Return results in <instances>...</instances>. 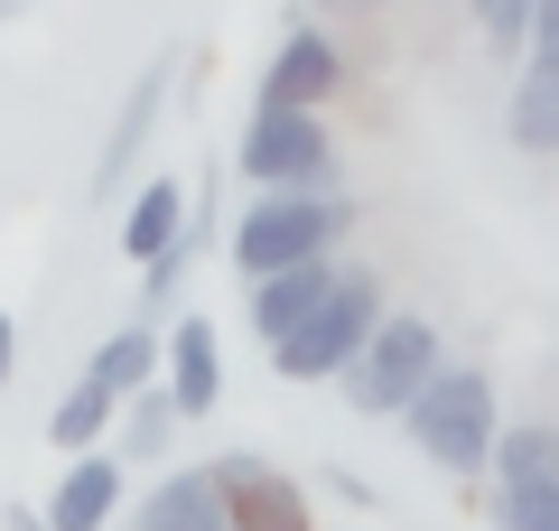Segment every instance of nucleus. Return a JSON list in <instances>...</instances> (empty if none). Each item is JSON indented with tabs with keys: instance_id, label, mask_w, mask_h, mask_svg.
Listing matches in <instances>:
<instances>
[{
	"instance_id": "1",
	"label": "nucleus",
	"mask_w": 559,
	"mask_h": 531,
	"mask_svg": "<svg viewBox=\"0 0 559 531\" xmlns=\"http://www.w3.org/2000/svg\"><path fill=\"white\" fill-rule=\"evenodd\" d=\"M345 243H355V197L345 187H326V197H242L234 234H224V261L252 290V280L299 271V261H336Z\"/></svg>"
},
{
	"instance_id": "2",
	"label": "nucleus",
	"mask_w": 559,
	"mask_h": 531,
	"mask_svg": "<svg viewBox=\"0 0 559 531\" xmlns=\"http://www.w3.org/2000/svg\"><path fill=\"white\" fill-rule=\"evenodd\" d=\"M401 429H411V448L429 457L439 475H495V438H503V392L485 364H439L429 374V392L401 411Z\"/></svg>"
},
{
	"instance_id": "3",
	"label": "nucleus",
	"mask_w": 559,
	"mask_h": 531,
	"mask_svg": "<svg viewBox=\"0 0 559 531\" xmlns=\"http://www.w3.org/2000/svg\"><path fill=\"white\" fill-rule=\"evenodd\" d=\"M234 177L252 187V197H326V187H345V158H336L326 113L252 103L242 131H234Z\"/></svg>"
},
{
	"instance_id": "4",
	"label": "nucleus",
	"mask_w": 559,
	"mask_h": 531,
	"mask_svg": "<svg viewBox=\"0 0 559 531\" xmlns=\"http://www.w3.org/2000/svg\"><path fill=\"white\" fill-rule=\"evenodd\" d=\"M382 317H392V298H382V271L345 252V271H336V290H326V308L308 317L299 335H280V345H271V374H280V382H336L345 364L373 345Z\"/></svg>"
},
{
	"instance_id": "5",
	"label": "nucleus",
	"mask_w": 559,
	"mask_h": 531,
	"mask_svg": "<svg viewBox=\"0 0 559 531\" xmlns=\"http://www.w3.org/2000/svg\"><path fill=\"white\" fill-rule=\"evenodd\" d=\"M448 364V335H439V317H419V308H392L373 327V345L355 354L336 374V392H345V411H364V420H401L419 392H429V374Z\"/></svg>"
},
{
	"instance_id": "6",
	"label": "nucleus",
	"mask_w": 559,
	"mask_h": 531,
	"mask_svg": "<svg viewBox=\"0 0 559 531\" xmlns=\"http://www.w3.org/2000/svg\"><path fill=\"white\" fill-rule=\"evenodd\" d=\"M336 94H345V38H336V28H318V20L280 28V47H271V66H261V94H252V103H280V113H326Z\"/></svg>"
},
{
	"instance_id": "7",
	"label": "nucleus",
	"mask_w": 559,
	"mask_h": 531,
	"mask_svg": "<svg viewBox=\"0 0 559 531\" xmlns=\"http://www.w3.org/2000/svg\"><path fill=\"white\" fill-rule=\"evenodd\" d=\"M205 467H215V485H224V512H234V531H318V512H308L299 475H280L271 457L224 448V457H205Z\"/></svg>"
},
{
	"instance_id": "8",
	"label": "nucleus",
	"mask_w": 559,
	"mask_h": 531,
	"mask_svg": "<svg viewBox=\"0 0 559 531\" xmlns=\"http://www.w3.org/2000/svg\"><path fill=\"white\" fill-rule=\"evenodd\" d=\"M168 84H178V57H150L131 75V94H121L112 131H103V150H94V197H112L121 177L140 168V150H150V131H159V113H168Z\"/></svg>"
},
{
	"instance_id": "9",
	"label": "nucleus",
	"mask_w": 559,
	"mask_h": 531,
	"mask_svg": "<svg viewBox=\"0 0 559 531\" xmlns=\"http://www.w3.org/2000/svg\"><path fill=\"white\" fill-rule=\"evenodd\" d=\"M187 224H197V205H187V177H178V168L140 177L131 205H121V252H131V271H159L168 252H187Z\"/></svg>"
},
{
	"instance_id": "10",
	"label": "nucleus",
	"mask_w": 559,
	"mask_h": 531,
	"mask_svg": "<svg viewBox=\"0 0 559 531\" xmlns=\"http://www.w3.org/2000/svg\"><path fill=\"white\" fill-rule=\"evenodd\" d=\"M336 271H345V252H336V261H299V271H271V280H252V290H242V327L261 335V354H271L280 335H299L308 317L326 308Z\"/></svg>"
},
{
	"instance_id": "11",
	"label": "nucleus",
	"mask_w": 559,
	"mask_h": 531,
	"mask_svg": "<svg viewBox=\"0 0 559 531\" xmlns=\"http://www.w3.org/2000/svg\"><path fill=\"white\" fill-rule=\"evenodd\" d=\"M159 392L178 401V420H205V411L224 401V345H215V317H197V308L168 317V374H159Z\"/></svg>"
},
{
	"instance_id": "12",
	"label": "nucleus",
	"mask_w": 559,
	"mask_h": 531,
	"mask_svg": "<svg viewBox=\"0 0 559 531\" xmlns=\"http://www.w3.org/2000/svg\"><path fill=\"white\" fill-rule=\"evenodd\" d=\"M121 475H131V467H121L112 448L66 457V475L47 485V504H38L47 531H112V522H121Z\"/></svg>"
},
{
	"instance_id": "13",
	"label": "nucleus",
	"mask_w": 559,
	"mask_h": 531,
	"mask_svg": "<svg viewBox=\"0 0 559 531\" xmlns=\"http://www.w3.org/2000/svg\"><path fill=\"white\" fill-rule=\"evenodd\" d=\"M131 531H234L215 467H168V475H150V494L131 504Z\"/></svg>"
},
{
	"instance_id": "14",
	"label": "nucleus",
	"mask_w": 559,
	"mask_h": 531,
	"mask_svg": "<svg viewBox=\"0 0 559 531\" xmlns=\"http://www.w3.org/2000/svg\"><path fill=\"white\" fill-rule=\"evenodd\" d=\"M84 374L103 382V392H159V374H168V327H150V317H131V327H112L94 354H84Z\"/></svg>"
},
{
	"instance_id": "15",
	"label": "nucleus",
	"mask_w": 559,
	"mask_h": 531,
	"mask_svg": "<svg viewBox=\"0 0 559 531\" xmlns=\"http://www.w3.org/2000/svg\"><path fill=\"white\" fill-rule=\"evenodd\" d=\"M112 420H121V392H103L94 374H75L66 401L47 411V448L57 457H94V448H112Z\"/></svg>"
},
{
	"instance_id": "16",
	"label": "nucleus",
	"mask_w": 559,
	"mask_h": 531,
	"mask_svg": "<svg viewBox=\"0 0 559 531\" xmlns=\"http://www.w3.org/2000/svg\"><path fill=\"white\" fill-rule=\"evenodd\" d=\"M503 140L522 158H559V75H532L522 66L513 94H503Z\"/></svg>"
},
{
	"instance_id": "17",
	"label": "nucleus",
	"mask_w": 559,
	"mask_h": 531,
	"mask_svg": "<svg viewBox=\"0 0 559 531\" xmlns=\"http://www.w3.org/2000/svg\"><path fill=\"white\" fill-rule=\"evenodd\" d=\"M485 485H559V429L550 420H503Z\"/></svg>"
},
{
	"instance_id": "18",
	"label": "nucleus",
	"mask_w": 559,
	"mask_h": 531,
	"mask_svg": "<svg viewBox=\"0 0 559 531\" xmlns=\"http://www.w3.org/2000/svg\"><path fill=\"white\" fill-rule=\"evenodd\" d=\"M168 438H178V401L168 392H131L121 401V420H112V457L121 467H159Z\"/></svg>"
},
{
	"instance_id": "19",
	"label": "nucleus",
	"mask_w": 559,
	"mask_h": 531,
	"mask_svg": "<svg viewBox=\"0 0 559 531\" xmlns=\"http://www.w3.org/2000/svg\"><path fill=\"white\" fill-rule=\"evenodd\" d=\"M466 28H476L485 57L522 66V47H532V0H466Z\"/></svg>"
},
{
	"instance_id": "20",
	"label": "nucleus",
	"mask_w": 559,
	"mask_h": 531,
	"mask_svg": "<svg viewBox=\"0 0 559 531\" xmlns=\"http://www.w3.org/2000/svg\"><path fill=\"white\" fill-rule=\"evenodd\" d=\"M485 522L495 531H559V485H495Z\"/></svg>"
},
{
	"instance_id": "21",
	"label": "nucleus",
	"mask_w": 559,
	"mask_h": 531,
	"mask_svg": "<svg viewBox=\"0 0 559 531\" xmlns=\"http://www.w3.org/2000/svg\"><path fill=\"white\" fill-rule=\"evenodd\" d=\"M522 66H532V75H559V0H532V47H522Z\"/></svg>"
},
{
	"instance_id": "22",
	"label": "nucleus",
	"mask_w": 559,
	"mask_h": 531,
	"mask_svg": "<svg viewBox=\"0 0 559 531\" xmlns=\"http://www.w3.org/2000/svg\"><path fill=\"white\" fill-rule=\"evenodd\" d=\"M326 494H336V504H373V485H364L355 467H326Z\"/></svg>"
},
{
	"instance_id": "23",
	"label": "nucleus",
	"mask_w": 559,
	"mask_h": 531,
	"mask_svg": "<svg viewBox=\"0 0 559 531\" xmlns=\"http://www.w3.org/2000/svg\"><path fill=\"white\" fill-rule=\"evenodd\" d=\"M10 374H20V317L0 308V392H10Z\"/></svg>"
},
{
	"instance_id": "24",
	"label": "nucleus",
	"mask_w": 559,
	"mask_h": 531,
	"mask_svg": "<svg viewBox=\"0 0 559 531\" xmlns=\"http://www.w3.org/2000/svg\"><path fill=\"white\" fill-rule=\"evenodd\" d=\"M0 531H47V512L38 504H10V512H0Z\"/></svg>"
},
{
	"instance_id": "25",
	"label": "nucleus",
	"mask_w": 559,
	"mask_h": 531,
	"mask_svg": "<svg viewBox=\"0 0 559 531\" xmlns=\"http://www.w3.org/2000/svg\"><path fill=\"white\" fill-rule=\"evenodd\" d=\"M318 10H382V0H318Z\"/></svg>"
}]
</instances>
